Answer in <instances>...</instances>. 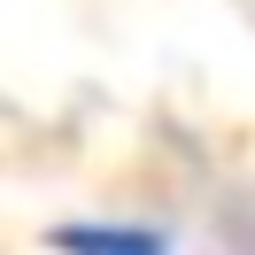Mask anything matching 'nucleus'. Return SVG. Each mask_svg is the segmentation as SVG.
Here are the masks:
<instances>
[{"label":"nucleus","mask_w":255,"mask_h":255,"mask_svg":"<svg viewBox=\"0 0 255 255\" xmlns=\"http://www.w3.org/2000/svg\"><path fill=\"white\" fill-rule=\"evenodd\" d=\"M224 240H232L240 255H255V217H240V224H224Z\"/></svg>","instance_id":"f03ea898"},{"label":"nucleus","mask_w":255,"mask_h":255,"mask_svg":"<svg viewBox=\"0 0 255 255\" xmlns=\"http://www.w3.org/2000/svg\"><path fill=\"white\" fill-rule=\"evenodd\" d=\"M47 248H54V255H178V240H170V224L93 217V224H54Z\"/></svg>","instance_id":"f257e3e1"}]
</instances>
